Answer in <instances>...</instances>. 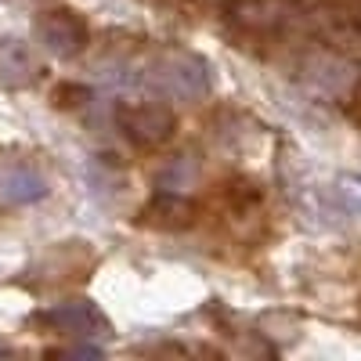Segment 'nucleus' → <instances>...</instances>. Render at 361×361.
Returning <instances> with one entry per match:
<instances>
[{
	"mask_svg": "<svg viewBox=\"0 0 361 361\" xmlns=\"http://www.w3.org/2000/svg\"><path fill=\"white\" fill-rule=\"evenodd\" d=\"M156 87L173 98H199V94H206L209 80L192 58H166L156 73Z\"/></svg>",
	"mask_w": 361,
	"mask_h": 361,
	"instance_id": "f257e3e1",
	"label": "nucleus"
},
{
	"mask_svg": "<svg viewBox=\"0 0 361 361\" xmlns=\"http://www.w3.org/2000/svg\"><path fill=\"white\" fill-rule=\"evenodd\" d=\"M47 195V185L37 170L29 166H8L0 170V199L4 202H15V206H25V202H37Z\"/></svg>",
	"mask_w": 361,
	"mask_h": 361,
	"instance_id": "f03ea898",
	"label": "nucleus"
},
{
	"mask_svg": "<svg viewBox=\"0 0 361 361\" xmlns=\"http://www.w3.org/2000/svg\"><path fill=\"white\" fill-rule=\"evenodd\" d=\"M336 195H340V202H343V209H347V214L361 217V180H354V177H343L340 185H336Z\"/></svg>",
	"mask_w": 361,
	"mask_h": 361,
	"instance_id": "7ed1b4c3",
	"label": "nucleus"
}]
</instances>
